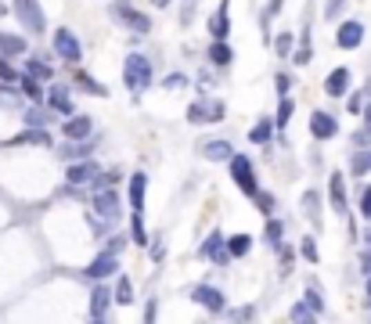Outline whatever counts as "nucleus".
<instances>
[{"label": "nucleus", "instance_id": "f257e3e1", "mask_svg": "<svg viewBox=\"0 0 371 324\" xmlns=\"http://www.w3.org/2000/svg\"><path fill=\"white\" fill-rule=\"evenodd\" d=\"M123 79H126V87H130V90L141 94L144 87L152 83V65H148V58H144V54H130V58H126Z\"/></svg>", "mask_w": 371, "mask_h": 324}, {"label": "nucleus", "instance_id": "f03ea898", "mask_svg": "<svg viewBox=\"0 0 371 324\" xmlns=\"http://www.w3.org/2000/svg\"><path fill=\"white\" fill-rule=\"evenodd\" d=\"M14 14L22 19V26L33 32V37H40L43 32V11H40V0H14Z\"/></svg>", "mask_w": 371, "mask_h": 324}, {"label": "nucleus", "instance_id": "7ed1b4c3", "mask_svg": "<svg viewBox=\"0 0 371 324\" xmlns=\"http://www.w3.org/2000/svg\"><path fill=\"white\" fill-rule=\"evenodd\" d=\"M112 14H116V22H126L134 32H148L152 29V19L148 14H141V11H134L126 0H119V4H112Z\"/></svg>", "mask_w": 371, "mask_h": 324}, {"label": "nucleus", "instance_id": "20e7f679", "mask_svg": "<svg viewBox=\"0 0 371 324\" xmlns=\"http://www.w3.org/2000/svg\"><path fill=\"white\" fill-rule=\"evenodd\" d=\"M231 176L238 181L241 191L256 199V173H252V162H249L245 155H234V159H231Z\"/></svg>", "mask_w": 371, "mask_h": 324}, {"label": "nucleus", "instance_id": "39448f33", "mask_svg": "<svg viewBox=\"0 0 371 324\" xmlns=\"http://www.w3.org/2000/svg\"><path fill=\"white\" fill-rule=\"evenodd\" d=\"M94 209H98V216L116 220L119 216V194L112 191V188H101L98 194H94Z\"/></svg>", "mask_w": 371, "mask_h": 324}, {"label": "nucleus", "instance_id": "423d86ee", "mask_svg": "<svg viewBox=\"0 0 371 324\" xmlns=\"http://www.w3.org/2000/svg\"><path fill=\"white\" fill-rule=\"evenodd\" d=\"M54 51L66 58V61H79V54H83V51H79V40L72 37L69 29H58L54 32Z\"/></svg>", "mask_w": 371, "mask_h": 324}, {"label": "nucleus", "instance_id": "0eeeda50", "mask_svg": "<svg viewBox=\"0 0 371 324\" xmlns=\"http://www.w3.org/2000/svg\"><path fill=\"white\" fill-rule=\"evenodd\" d=\"M361 40H364V26H361V22H343V26H339L335 43L343 47V51H353V47H361Z\"/></svg>", "mask_w": 371, "mask_h": 324}, {"label": "nucleus", "instance_id": "6e6552de", "mask_svg": "<svg viewBox=\"0 0 371 324\" xmlns=\"http://www.w3.org/2000/svg\"><path fill=\"white\" fill-rule=\"evenodd\" d=\"M191 299H195L199 306H205L209 314H220V310H223V303H228L217 288H205V285H199L195 292H191Z\"/></svg>", "mask_w": 371, "mask_h": 324}, {"label": "nucleus", "instance_id": "1a4fd4ad", "mask_svg": "<svg viewBox=\"0 0 371 324\" xmlns=\"http://www.w3.org/2000/svg\"><path fill=\"white\" fill-rule=\"evenodd\" d=\"M202 256H209L213 263H228V259H231V249H228V241H223V238L213 231V234L205 238V245H202Z\"/></svg>", "mask_w": 371, "mask_h": 324}, {"label": "nucleus", "instance_id": "9d476101", "mask_svg": "<svg viewBox=\"0 0 371 324\" xmlns=\"http://www.w3.org/2000/svg\"><path fill=\"white\" fill-rule=\"evenodd\" d=\"M188 119L191 123H217V119H223V105L220 101H213V105H191L188 108Z\"/></svg>", "mask_w": 371, "mask_h": 324}, {"label": "nucleus", "instance_id": "9b49d317", "mask_svg": "<svg viewBox=\"0 0 371 324\" xmlns=\"http://www.w3.org/2000/svg\"><path fill=\"white\" fill-rule=\"evenodd\" d=\"M335 119L328 116V112H314L310 116V134L317 137V141H328V137H335Z\"/></svg>", "mask_w": 371, "mask_h": 324}, {"label": "nucleus", "instance_id": "f8f14e48", "mask_svg": "<svg viewBox=\"0 0 371 324\" xmlns=\"http://www.w3.org/2000/svg\"><path fill=\"white\" fill-rule=\"evenodd\" d=\"M119 270V263H116V256L112 252H101L94 263L87 267V278H94V281H101V278H108V274H116Z\"/></svg>", "mask_w": 371, "mask_h": 324}, {"label": "nucleus", "instance_id": "ddd939ff", "mask_svg": "<svg viewBox=\"0 0 371 324\" xmlns=\"http://www.w3.org/2000/svg\"><path fill=\"white\" fill-rule=\"evenodd\" d=\"M90 130H94L90 116H72L66 126H61V134H66V137H72V141H83V137H90Z\"/></svg>", "mask_w": 371, "mask_h": 324}, {"label": "nucleus", "instance_id": "4468645a", "mask_svg": "<svg viewBox=\"0 0 371 324\" xmlns=\"http://www.w3.org/2000/svg\"><path fill=\"white\" fill-rule=\"evenodd\" d=\"M202 155L209 159V162H231L234 159V148L228 141H209L205 148H202Z\"/></svg>", "mask_w": 371, "mask_h": 324}, {"label": "nucleus", "instance_id": "2eb2a0df", "mask_svg": "<svg viewBox=\"0 0 371 324\" xmlns=\"http://www.w3.org/2000/svg\"><path fill=\"white\" fill-rule=\"evenodd\" d=\"M328 199L335 205V213H346V188H343V173H332L328 181Z\"/></svg>", "mask_w": 371, "mask_h": 324}, {"label": "nucleus", "instance_id": "dca6fc26", "mask_svg": "<svg viewBox=\"0 0 371 324\" xmlns=\"http://www.w3.org/2000/svg\"><path fill=\"white\" fill-rule=\"evenodd\" d=\"M346 87H350V69H335V72L325 79V90H328L332 97H343Z\"/></svg>", "mask_w": 371, "mask_h": 324}, {"label": "nucleus", "instance_id": "f3484780", "mask_svg": "<svg viewBox=\"0 0 371 324\" xmlns=\"http://www.w3.org/2000/svg\"><path fill=\"white\" fill-rule=\"evenodd\" d=\"M209 32H213L217 40H223V37H228V0H220L217 14L209 19Z\"/></svg>", "mask_w": 371, "mask_h": 324}, {"label": "nucleus", "instance_id": "a211bd4d", "mask_svg": "<svg viewBox=\"0 0 371 324\" xmlns=\"http://www.w3.org/2000/svg\"><path fill=\"white\" fill-rule=\"evenodd\" d=\"M47 101H51V108L61 112V116H72V101H69V90H66V87H54Z\"/></svg>", "mask_w": 371, "mask_h": 324}, {"label": "nucleus", "instance_id": "6ab92c4d", "mask_svg": "<svg viewBox=\"0 0 371 324\" xmlns=\"http://www.w3.org/2000/svg\"><path fill=\"white\" fill-rule=\"evenodd\" d=\"M144 188H148V176L134 173V181H130V205L134 209H144Z\"/></svg>", "mask_w": 371, "mask_h": 324}, {"label": "nucleus", "instance_id": "aec40b11", "mask_svg": "<svg viewBox=\"0 0 371 324\" xmlns=\"http://www.w3.org/2000/svg\"><path fill=\"white\" fill-rule=\"evenodd\" d=\"M94 176H98V166H94V162H79V166L69 170L72 184H87V181H94Z\"/></svg>", "mask_w": 371, "mask_h": 324}, {"label": "nucleus", "instance_id": "412c9836", "mask_svg": "<svg viewBox=\"0 0 371 324\" xmlns=\"http://www.w3.org/2000/svg\"><path fill=\"white\" fill-rule=\"evenodd\" d=\"M26 51V40L14 37V32H0V54H22Z\"/></svg>", "mask_w": 371, "mask_h": 324}, {"label": "nucleus", "instance_id": "4be33fe9", "mask_svg": "<svg viewBox=\"0 0 371 324\" xmlns=\"http://www.w3.org/2000/svg\"><path fill=\"white\" fill-rule=\"evenodd\" d=\"M108 299H112V292H108V288H98V292H94V306H90V317H94V321H101V317H105Z\"/></svg>", "mask_w": 371, "mask_h": 324}, {"label": "nucleus", "instance_id": "5701e85b", "mask_svg": "<svg viewBox=\"0 0 371 324\" xmlns=\"http://www.w3.org/2000/svg\"><path fill=\"white\" fill-rule=\"evenodd\" d=\"M270 134H274V126H270V119H260L252 130H249V141H256V144H267L270 141Z\"/></svg>", "mask_w": 371, "mask_h": 324}, {"label": "nucleus", "instance_id": "b1692460", "mask_svg": "<svg viewBox=\"0 0 371 324\" xmlns=\"http://www.w3.org/2000/svg\"><path fill=\"white\" fill-rule=\"evenodd\" d=\"M228 249H231V256H249L252 238H249V234H234V238L228 241Z\"/></svg>", "mask_w": 371, "mask_h": 324}, {"label": "nucleus", "instance_id": "393cba45", "mask_svg": "<svg viewBox=\"0 0 371 324\" xmlns=\"http://www.w3.org/2000/svg\"><path fill=\"white\" fill-rule=\"evenodd\" d=\"M292 112H296V101H292V97H281V105H278V126H281V130L288 126Z\"/></svg>", "mask_w": 371, "mask_h": 324}, {"label": "nucleus", "instance_id": "a878e982", "mask_svg": "<svg viewBox=\"0 0 371 324\" xmlns=\"http://www.w3.org/2000/svg\"><path fill=\"white\" fill-rule=\"evenodd\" d=\"M209 58H213V65H228L231 61V47L228 43H213L209 47Z\"/></svg>", "mask_w": 371, "mask_h": 324}, {"label": "nucleus", "instance_id": "bb28decb", "mask_svg": "<svg viewBox=\"0 0 371 324\" xmlns=\"http://www.w3.org/2000/svg\"><path fill=\"white\" fill-rule=\"evenodd\" d=\"M357 176H364V173H371V148L368 152H357V159H353V166H350Z\"/></svg>", "mask_w": 371, "mask_h": 324}, {"label": "nucleus", "instance_id": "cd10ccee", "mask_svg": "<svg viewBox=\"0 0 371 324\" xmlns=\"http://www.w3.org/2000/svg\"><path fill=\"white\" fill-rule=\"evenodd\" d=\"M274 43H278V47H274V51H278L281 58H288V54H292V43H296V40H292V32H281V37L274 40Z\"/></svg>", "mask_w": 371, "mask_h": 324}, {"label": "nucleus", "instance_id": "c85d7f7f", "mask_svg": "<svg viewBox=\"0 0 371 324\" xmlns=\"http://www.w3.org/2000/svg\"><path fill=\"white\" fill-rule=\"evenodd\" d=\"M134 238H137V245H148V234H144V220H141V209H134Z\"/></svg>", "mask_w": 371, "mask_h": 324}, {"label": "nucleus", "instance_id": "c756f323", "mask_svg": "<svg viewBox=\"0 0 371 324\" xmlns=\"http://www.w3.org/2000/svg\"><path fill=\"white\" fill-rule=\"evenodd\" d=\"M116 299H119V306H123V303H130V299H134V285H130V281H126V278H119V288H116Z\"/></svg>", "mask_w": 371, "mask_h": 324}, {"label": "nucleus", "instance_id": "7c9ffc66", "mask_svg": "<svg viewBox=\"0 0 371 324\" xmlns=\"http://www.w3.org/2000/svg\"><path fill=\"white\" fill-rule=\"evenodd\" d=\"M22 90L33 97V101H40V97H43V94H40V83H37V76H26V79H22Z\"/></svg>", "mask_w": 371, "mask_h": 324}, {"label": "nucleus", "instance_id": "2f4dec72", "mask_svg": "<svg viewBox=\"0 0 371 324\" xmlns=\"http://www.w3.org/2000/svg\"><path fill=\"white\" fill-rule=\"evenodd\" d=\"M29 76H37V79H51V69H47L43 61H33V58H29Z\"/></svg>", "mask_w": 371, "mask_h": 324}, {"label": "nucleus", "instance_id": "473e14b6", "mask_svg": "<svg viewBox=\"0 0 371 324\" xmlns=\"http://www.w3.org/2000/svg\"><path fill=\"white\" fill-rule=\"evenodd\" d=\"M303 205H306V213H310V220H317V194H314V191H306Z\"/></svg>", "mask_w": 371, "mask_h": 324}, {"label": "nucleus", "instance_id": "72a5a7b5", "mask_svg": "<svg viewBox=\"0 0 371 324\" xmlns=\"http://www.w3.org/2000/svg\"><path fill=\"white\" fill-rule=\"evenodd\" d=\"M303 256L310 259V263H317V245H314V238H303Z\"/></svg>", "mask_w": 371, "mask_h": 324}, {"label": "nucleus", "instance_id": "f704fd0d", "mask_svg": "<svg viewBox=\"0 0 371 324\" xmlns=\"http://www.w3.org/2000/svg\"><path fill=\"white\" fill-rule=\"evenodd\" d=\"M76 79H79V87H87V90H94V94H105V87H98V83H94L90 76H83V72H79Z\"/></svg>", "mask_w": 371, "mask_h": 324}, {"label": "nucleus", "instance_id": "c9c22d12", "mask_svg": "<svg viewBox=\"0 0 371 324\" xmlns=\"http://www.w3.org/2000/svg\"><path fill=\"white\" fill-rule=\"evenodd\" d=\"M353 144H357V148L371 144V123H368V130H361V134H353Z\"/></svg>", "mask_w": 371, "mask_h": 324}, {"label": "nucleus", "instance_id": "e433bc0d", "mask_svg": "<svg viewBox=\"0 0 371 324\" xmlns=\"http://www.w3.org/2000/svg\"><path fill=\"white\" fill-rule=\"evenodd\" d=\"M267 238L274 241V245H278V241H281V223H278V220H274V223L267 227Z\"/></svg>", "mask_w": 371, "mask_h": 324}, {"label": "nucleus", "instance_id": "4c0bfd02", "mask_svg": "<svg viewBox=\"0 0 371 324\" xmlns=\"http://www.w3.org/2000/svg\"><path fill=\"white\" fill-rule=\"evenodd\" d=\"M306 306H310V310H321V306H325V303H321V296H317V292L310 288V292H306Z\"/></svg>", "mask_w": 371, "mask_h": 324}, {"label": "nucleus", "instance_id": "58836bf2", "mask_svg": "<svg viewBox=\"0 0 371 324\" xmlns=\"http://www.w3.org/2000/svg\"><path fill=\"white\" fill-rule=\"evenodd\" d=\"M361 213L371 216V188H364V194H361Z\"/></svg>", "mask_w": 371, "mask_h": 324}, {"label": "nucleus", "instance_id": "ea45409f", "mask_svg": "<svg viewBox=\"0 0 371 324\" xmlns=\"http://www.w3.org/2000/svg\"><path fill=\"white\" fill-rule=\"evenodd\" d=\"M278 11H281V0H270V4H267V14H263V22H270Z\"/></svg>", "mask_w": 371, "mask_h": 324}, {"label": "nucleus", "instance_id": "a19ab883", "mask_svg": "<svg viewBox=\"0 0 371 324\" xmlns=\"http://www.w3.org/2000/svg\"><path fill=\"white\" fill-rule=\"evenodd\" d=\"M0 79H14V72H11V65L0 58Z\"/></svg>", "mask_w": 371, "mask_h": 324}, {"label": "nucleus", "instance_id": "79ce46f5", "mask_svg": "<svg viewBox=\"0 0 371 324\" xmlns=\"http://www.w3.org/2000/svg\"><path fill=\"white\" fill-rule=\"evenodd\" d=\"M256 202H260V209H270V205H274L270 194H260V191H256Z\"/></svg>", "mask_w": 371, "mask_h": 324}, {"label": "nucleus", "instance_id": "37998d69", "mask_svg": "<svg viewBox=\"0 0 371 324\" xmlns=\"http://www.w3.org/2000/svg\"><path fill=\"white\" fill-rule=\"evenodd\" d=\"M306 317H310V310H306V306H296V310H292V321H306Z\"/></svg>", "mask_w": 371, "mask_h": 324}, {"label": "nucleus", "instance_id": "c03bdc74", "mask_svg": "<svg viewBox=\"0 0 371 324\" xmlns=\"http://www.w3.org/2000/svg\"><path fill=\"white\" fill-rule=\"evenodd\" d=\"M184 83H188L184 76H170V79H166V87H184Z\"/></svg>", "mask_w": 371, "mask_h": 324}, {"label": "nucleus", "instance_id": "a18cd8bd", "mask_svg": "<svg viewBox=\"0 0 371 324\" xmlns=\"http://www.w3.org/2000/svg\"><path fill=\"white\" fill-rule=\"evenodd\" d=\"M26 119H29V123H37V126L43 123V116H40V112H33V108H29V112H26Z\"/></svg>", "mask_w": 371, "mask_h": 324}, {"label": "nucleus", "instance_id": "49530a36", "mask_svg": "<svg viewBox=\"0 0 371 324\" xmlns=\"http://www.w3.org/2000/svg\"><path fill=\"white\" fill-rule=\"evenodd\" d=\"M152 4H155V8H166V4H170V0H152Z\"/></svg>", "mask_w": 371, "mask_h": 324}, {"label": "nucleus", "instance_id": "de8ad7c7", "mask_svg": "<svg viewBox=\"0 0 371 324\" xmlns=\"http://www.w3.org/2000/svg\"><path fill=\"white\" fill-rule=\"evenodd\" d=\"M364 119H368V123H371V105H368V108H364Z\"/></svg>", "mask_w": 371, "mask_h": 324}, {"label": "nucleus", "instance_id": "09e8293b", "mask_svg": "<svg viewBox=\"0 0 371 324\" xmlns=\"http://www.w3.org/2000/svg\"><path fill=\"white\" fill-rule=\"evenodd\" d=\"M368 303H371V278H368Z\"/></svg>", "mask_w": 371, "mask_h": 324}, {"label": "nucleus", "instance_id": "8fccbe9b", "mask_svg": "<svg viewBox=\"0 0 371 324\" xmlns=\"http://www.w3.org/2000/svg\"><path fill=\"white\" fill-rule=\"evenodd\" d=\"M0 14H8V8H4V0H0Z\"/></svg>", "mask_w": 371, "mask_h": 324}, {"label": "nucleus", "instance_id": "3c124183", "mask_svg": "<svg viewBox=\"0 0 371 324\" xmlns=\"http://www.w3.org/2000/svg\"><path fill=\"white\" fill-rule=\"evenodd\" d=\"M368 241H371V231H368Z\"/></svg>", "mask_w": 371, "mask_h": 324}, {"label": "nucleus", "instance_id": "603ef678", "mask_svg": "<svg viewBox=\"0 0 371 324\" xmlns=\"http://www.w3.org/2000/svg\"><path fill=\"white\" fill-rule=\"evenodd\" d=\"M368 94H371V83H368Z\"/></svg>", "mask_w": 371, "mask_h": 324}]
</instances>
